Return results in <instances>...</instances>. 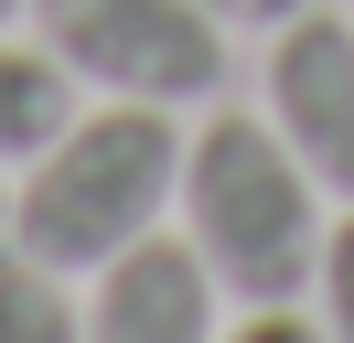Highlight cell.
I'll use <instances>...</instances> for the list:
<instances>
[{"mask_svg": "<svg viewBox=\"0 0 354 343\" xmlns=\"http://www.w3.org/2000/svg\"><path fill=\"white\" fill-rule=\"evenodd\" d=\"M333 193L311 183V161L279 140L268 107H204L183 129V183H172V225L194 236V257L215 268V290L236 311H279V300H311V268H322V225Z\"/></svg>", "mask_w": 354, "mask_h": 343, "instance_id": "1", "label": "cell"}, {"mask_svg": "<svg viewBox=\"0 0 354 343\" xmlns=\"http://www.w3.org/2000/svg\"><path fill=\"white\" fill-rule=\"evenodd\" d=\"M172 183H183V107L86 97L11 172V247L65 268V279H86L118 247L172 225Z\"/></svg>", "mask_w": 354, "mask_h": 343, "instance_id": "2", "label": "cell"}, {"mask_svg": "<svg viewBox=\"0 0 354 343\" xmlns=\"http://www.w3.org/2000/svg\"><path fill=\"white\" fill-rule=\"evenodd\" d=\"M22 21L86 97H129V107H215L225 97L236 33L204 0H22Z\"/></svg>", "mask_w": 354, "mask_h": 343, "instance_id": "3", "label": "cell"}, {"mask_svg": "<svg viewBox=\"0 0 354 343\" xmlns=\"http://www.w3.org/2000/svg\"><path fill=\"white\" fill-rule=\"evenodd\" d=\"M258 97H268V118H279V140L311 161V183H322L333 204H354V21L322 11V0H311L301 21H279Z\"/></svg>", "mask_w": 354, "mask_h": 343, "instance_id": "4", "label": "cell"}, {"mask_svg": "<svg viewBox=\"0 0 354 343\" xmlns=\"http://www.w3.org/2000/svg\"><path fill=\"white\" fill-rule=\"evenodd\" d=\"M215 333H225V290L183 225L86 268V343H215Z\"/></svg>", "mask_w": 354, "mask_h": 343, "instance_id": "5", "label": "cell"}, {"mask_svg": "<svg viewBox=\"0 0 354 343\" xmlns=\"http://www.w3.org/2000/svg\"><path fill=\"white\" fill-rule=\"evenodd\" d=\"M86 107V86L65 75V64L44 54V33L32 43H11V21H0V172H22L32 150L54 140V129Z\"/></svg>", "mask_w": 354, "mask_h": 343, "instance_id": "6", "label": "cell"}, {"mask_svg": "<svg viewBox=\"0 0 354 343\" xmlns=\"http://www.w3.org/2000/svg\"><path fill=\"white\" fill-rule=\"evenodd\" d=\"M0 343H86V279L0 247Z\"/></svg>", "mask_w": 354, "mask_h": 343, "instance_id": "7", "label": "cell"}, {"mask_svg": "<svg viewBox=\"0 0 354 343\" xmlns=\"http://www.w3.org/2000/svg\"><path fill=\"white\" fill-rule=\"evenodd\" d=\"M311 322H322V343H354V204L322 225V268H311Z\"/></svg>", "mask_w": 354, "mask_h": 343, "instance_id": "8", "label": "cell"}, {"mask_svg": "<svg viewBox=\"0 0 354 343\" xmlns=\"http://www.w3.org/2000/svg\"><path fill=\"white\" fill-rule=\"evenodd\" d=\"M215 343H322V322H311L301 300H279V311H236Z\"/></svg>", "mask_w": 354, "mask_h": 343, "instance_id": "9", "label": "cell"}, {"mask_svg": "<svg viewBox=\"0 0 354 343\" xmlns=\"http://www.w3.org/2000/svg\"><path fill=\"white\" fill-rule=\"evenodd\" d=\"M204 11H215L225 33H279V21H301L311 0H204Z\"/></svg>", "mask_w": 354, "mask_h": 343, "instance_id": "10", "label": "cell"}, {"mask_svg": "<svg viewBox=\"0 0 354 343\" xmlns=\"http://www.w3.org/2000/svg\"><path fill=\"white\" fill-rule=\"evenodd\" d=\"M0 247H11V172H0Z\"/></svg>", "mask_w": 354, "mask_h": 343, "instance_id": "11", "label": "cell"}, {"mask_svg": "<svg viewBox=\"0 0 354 343\" xmlns=\"http://www.w3.org/2000/svg\"><path fill=\"white\" fill-rule=\"evenodd\" d=\"M0 21H22V0H0Z\"/></svg>", "mask_w": 354, "mask_h": 343, "instance_id": "12", "label": "cell"}]
</instances>
